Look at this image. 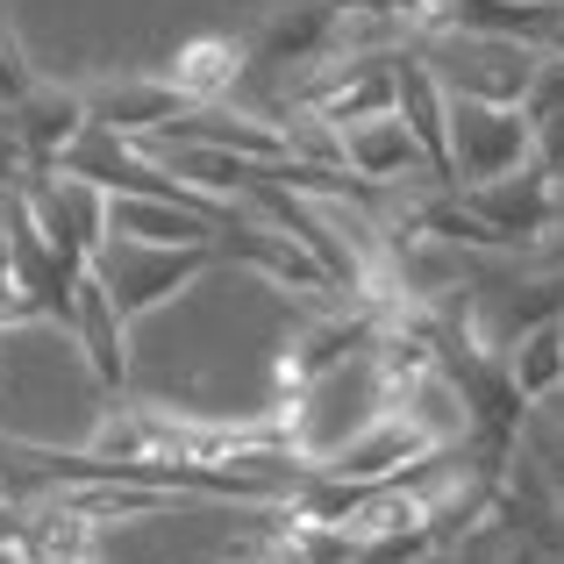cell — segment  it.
<instances>
[{"label":"cell","instance_id":"obj_23","mask_svg":"<svg viewBox=\"0 0 564 564\" xmlns=\"http://www.w3.org/2000/svg\"><path fill=\"white\" fill-rule=\"evenodd\" d=\"M0 564H29V551H22L14 536H0Z\"/></svg>","mask_w":564,"mask_h":564},{"label":"cell","instance_id":"obj_4","mask_svg":"<svg viewBox=\"0 0 564 564\" xmlns=\"http://www.w3.org/2000/svg\"><path fill=\"white\" fill-rule=\"evenodd\" d=\"M443 158H451V186H479V180H500V172H522L529 165V108L451 94Z\"/></svg>","mask_w":564,"mask_h":564},{"label":"cell","instance_id":"obj_7","mask_svg":"<svg viewBox=\"0 0 564 564\" xmlns=\"http://www.w3.org/2000/svg\"><path fill=\"white\" fill-rule=\"evenodd\" d=\"M215 258L250 264V272H264L272 286H286V293H336V279L315 264V250H307L293 229H279L272 215L243 207V200H236V215L215 229Z\"/></svg>","mask_w":564,"mask_h":564},{"label":"cell","instance_id":"obj_20","mask_svg":"<svg viewBox=\"0 0 564 564\" xmlns=\"http://www.w3.org/2000/svg\"><path fill=\"white\" fill-rule=\"evenodd\" d=\"M529 115H543V108H564V57H536V79H529V100H522Z\"/></svg>","mask_w":564,"mask_h":564},{"label":"cell","instance_id":"obj_1","mask_svg":"<svg viewBox=\"0 0 564 564\" xmlns=\"http://www.w3.org/2000/svg\"><path fill=\"white\" fill-rule=\"evenodd\" d=\"M386 386H393V372H386L379 344L358 350V358H344V365H329V372H315L307 386H293V408H286L279 443H286L301 465H315V457H329L358 422H372L386 408Z\"/></svg>","mask_w":564,"mask_h":564},{"label":"cell","instance_id":"obj_25","mask_svg":"<svg viewBox=\"0 0 564 564\" xmlns=\"http://www.w3.org/2000/svg\"><path fill=\"white\" fill-rule=\"evenodd\" d=\"M529 8H551V0H529Z\"/></svg>","mask_w":564,"mask_h":564},{"label":"cell","instance_id":"obj_22","mask_svg":"<svg viewBox=\"0 0 564 564\" xmlns=\"http://www.w3.org/2000/svg\"><path fill=\"white\" fill-rule=\"evenodd\" d=\"M529 414H543V422H551V429H564V386H557L551 400H543V408H529Z\"/></svg>","mask_w":564,"mask_h":564},{"label":"cell","instance_id":"obj_16","mask_svg":"<svg viewBox=\"0 0 564 564\" xmlns=\"http://www.w3.org/2000/svg\"><path fill=\"white\" fill-rule=\"evenodd\" d=\"M180 86L165 79V72H129V79H108V86H86V115L108 129H122V137H151V129H165L172 115H180Z\"/></svg>","mask_w":564,"mask_h":564},{"label":"cell","instance_id":"obj_8","mask_svg":"<svg viewBox=\"0 0 564 564\" xmlns=\"http://www.w3.org/2000/svg\"><path fill=\"white\" fill-rule=\"evenodd\" d=\"M243 43H250V72H286L293 86L307 65H322L344 43V8L336 0H279V8H264V22Z\"/></svg>","mask_w":564,"mask_h":564},{"label":"cell","instance_id":"obj_9","mask_svg":"<svg viewBox=\"0 0 564 564\" xmlns=\"http://www.w3.org/2000/svg\"><path fill=\"white\" fill-rule=\"evenodd\" d=\"M336 165H344L358 186H379V193H400V186H443L436 172H429L422 143L408 137V122H400L393 108L365 115V122H336Z\"/></svg>","mask_w":564,"mask_h":564},{"label":"cell","instance_id":"obj_10","mask_svg":"<svg viewBox=\"0 0 564 564\" xmlns=\"http://www.w3.org/2000/svg\"><path fill=\"white\" fill-rule=\"evenodd\" d=\"M422 457H429V436L393 408V400H386L372 422H358L329 457H315L307 471H322V479H344V486H379V479H400V471H414Z\"/></svg>","mask_w":564,"mask_h":564},{"label":"cell","instance_id":"obj_18","mask_svg":"<svg viewBox=\"0 0 564 564\" xmlns=\"http://www.w3.org/2000/svg\"><path fill=\"white\" fill-rule=\"evenodd\" d=\"M529 165H536L543 180H557V186H564V108L529 115Z\"/></svg>","mask_w":564,"mask_h":564},{"label":"cell","instance_id":"obj_14","mask_svg":"<svg viewBox=\"0 0 564 564\" xmlns=\"http://www.w3.org/2000/svg\"><path fill=\"white\" fill-rule=\"evenodd\" d=\"M221 215L200 200H165V193H108V236H129V243H215Z\"/></svg>","mask_w":564,"mask_h":564},{"label":"cell","instance_id":"obj_17","mask_svg":"<svg viewBox=\"0 0 564 564\" xmlns=\"http://www.w3.org/2000/svg\"><path fill=\"white\" fill-rule=\"evenodd\" d=\"M500 372L522 393V408H543L564 386V315H543V322H529L522 336H508V344H500Z\"/></svg>","mask_w":564,"mask_h":564},{"label":"cell","instance_id":"obj_13","mask_svg":"<svg viewBox=\"0 0 564 564\" xmlns=\"http://www.w3.org/2000/svg\"><path fill=\"white\" fill-rule=\"evenodd\" d=\"M158 72L180 86L186 108H193V100H236L243 79H250V43L229 36V29H200V36H186Z\"/></svg>","mask_w":564,"mask_h":564},{"label":"cell","instance_id":"obj_6","mask_svg":"<svg viewBox=\"0 0 564 564\" xmlns=\"http://www.w3.org/2000/svg\"><path fill=\"white\" fill-rule=\"evenodd\" d=\"M14 200H22V215L36 221L57 250H72V258H94V250L108 243V193L94 180H72V172H57V165H43V172L22 165Z\"/></svg>","mask_w":564,"mask_h":564},{"label":"cell","instance_id":"obj_3","mask_svg":"<svg viewBox=\"0 0 564 564\" xmlns=\"http://www.w3.org/2000/svg\"><path fill=\"white\" fill-rule=\"evenodd\" d=\"M215 264V243H129V236H108V243L86 258V272L108 286V301L122 307L129 322L158 315V307H172L186 286H200V272Z\"/></svg>","mask_w":564,"mask_h":564},{"label":"cell","instance_id":"obj_19","mask_svg":"<svg viewBox=\"0 0 564 564\" xmlns=\"http://www.w3.org/2000/svg\"><path fill=\"white\" fill-rule=\"evenodd\" d=\"M36 86V72H29V57H22V43H14V29H8V14H0V115L14 108V100Z\"/></svg>","mask_w":564,"mask_h":564},{"label":"cell","instance_id":"obj_24","mask_svg":"<svg viewBox=\"0 0 564 564\" xmlns=\"http://www.w3.org/2000/svg\"><path fill=\"white\" fill-rule=\"evenodd\" d=\"M350 564H400V557H365V551H358V557H350Z\"/></svg>","mask_w":564,"mask_h":564},{"label":"cell","instance_id":"obj_15","mask_svg":"<svg viewBox=\"0 0 564 564\" xmlns=\"http://www.w3.org/2000/svg\"><path fill=\"white\" fill-rule=\"evenodd\" d=\"M379 344V307H329V315H315L301 336H293V350L279 358V386H307L315 372H329V365L358 358V350Z\"/></svg>","mask_w":564,"mask_h":564},{"label":"cell","instance_id":"obj_11","mask_svg":"<svg viewBox=\"0 0 564 564\" xmlns=\"http://www.w3.org/2000/svg\"><path fill=\"white\" fill-rule=\"evenodd\" d=\"M129 329H137V322L108 301V286H100L94 272H79L65 336H72V350H79V365L94 372V386H108V393H122V386H129Z\"/></svg>","mask_w":564,"mask_h":564},{"label":"cell","instance_id":"obj_5","mask_svg":"<svg viewBox=\"0 0 564 564\" xmlns=\"http://www.w3.org/2000/svg\"><path fill=\"white\" fill-rule=\"evenodd\" d=\"M451 193L494 236V250H536V243H551L557 221H564V186L543 180L536 165L500 172V180H479V186H451Z\"/></svg>","mask_w":564,"mask_h":564},{"label":"cell","instance_id":"obj_21","mask_svg":"<svg viewBox=\"0 0 564 564\" xmlns=\"http://www.w3.org/2000/svg\"><path fill=\"white\" fill-rule=\"evenodd\" d=\"M500 564H551V551H536V543H529V536H514L508 551H500Z\"/></svg>","mask_w":564,"mask_h":564},{"label":"cell","instance_id":"obj_12","mask_svg":"<svg viewBox=\"0 0 564 564\" xmlns=\"http://www.w3.org/2000/svg\"><path fill=\"white\" fill-rule=\"evenodd\" d=\"M14 137V151H22V165L29 172H43V165H57L65 158V143L86 129V86H51V79H36L22 100L8 108V122H0Z\"/></svg>","mask_w":564,"mask_h":564},{"label":"cell","instance_id":"obj_2","mask_svg":"<svg viewBox=\"0 0 564 564\" xmlns=\"http://www.w3.org/2000/svg\"><path fill=\"white\" fill-rule=\"evenodd\" d=\"M422 65L443 79V94H465V100H500V108H522L529 79H536V43L522 36H494V29H429L414 36Z\"/></svg>","mask_w":564,"mask_h":564}]
</instances>
